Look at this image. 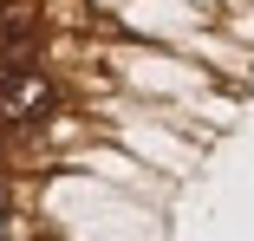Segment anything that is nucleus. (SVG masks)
<instances>
[{
	"label": "nucleus",
	"instance_id": "1",
	"mask_svg": "<svg viewBox=\"0 0 254 241\" xmlns=\"http://www.w3.org/2000/svg\"><path fill=\"white\" fill-rule=\"evenodd\" d=\"M46 111H53V85H46L39 72H0V118L33 124Z\"/></svg>",
	"mask_w": 254,
	"mask_h": 241
}]
</instances>
